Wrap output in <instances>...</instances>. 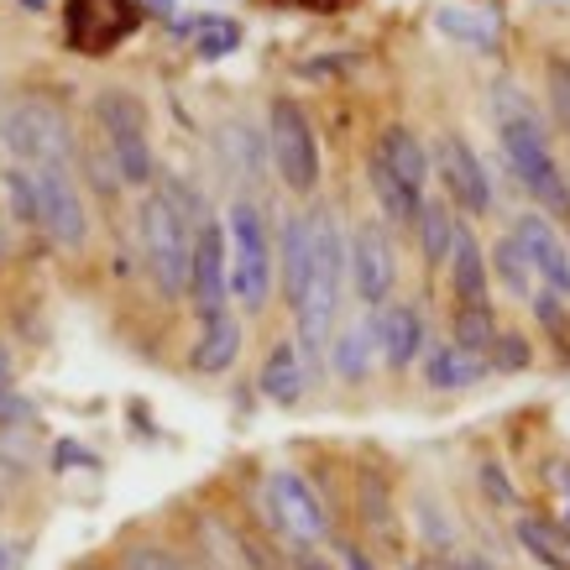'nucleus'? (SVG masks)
I'll return each mask as SVG.
<instances>
[{
	"instance_id": "nucleus-1",
	"label": "nucleus",
	"mask_w": 570,
	"mask_h": 570,
	"mask_svg": "<svg viewBox=\"0 0 570 570\" xmlns=\"http://www.w3.org/2000/svg\"><path fill=\"white\" fill-rule=\"evenodd\" d=\"M184 184H168L141 199L137 230H141V262L153 273L157 294L163 298H184L189 294V257H194V230H189V209H184Z\"/></svg>"
},
{
	"instance_id": "nucleus-2",
	"label": "nucleus",
	"mask_w": 570,
	"mask_h": 570,
	"mask_svg": "<svg viewBox=\"0 0 570 570\" xmlns=\"http://www.w3.org/2000/svg\"><path fill=\"white\" fill-rule=\"evenodd\" d=\"M309 230H314V262H309V283L304 298L294 304L298 314V356H320L341 309V283H346V236L330 209H309Z\"/></svg>"
},
{
	"instance_id": "nucleus-3",
	"label": "nucleus",
	"mask_w": 570,
	"mask_h": 570,
	"mask_svg": "<svg viewBox=\"0 0 570 570\" xmlns=\"http://www.w3.org/2000/svg\"><path fill=\"white\" fill-rule=\"evenodd\" d=\"M498 141H502V157H508V174L523 184V194H529L539 209H550V215H570L566 168H560L544 126L529 116V105H523V110H502Z\"/></svg>"
},
{
	"instance_id": "nucleus-4",
	"label": "nucleus",
	"mask_w": 570,
	"mask_h": 570,
	"mask_svg": "<svg viewBox=\"0 0 570 570\" xmlns=\"http://www.w3.org/2000/svg\"><path fill=\"white\" fill-rule=\"evenodd\" d=\"M95 121H100V137L110 147V163H116V178L121 184H153L157 157H153V137H147V105L126 89H105L95 100Z\"/></svg>"
},
{
	"instance_id": "nucleus-5",
	"label": "nucleus",
	"mask_w": 570,
	"mask_h": 570,
	"mask_svg": "<svg viewBox=\"0 0 570 570\" xmlns=\"http://www.w3.org/2000/svg\"><path fill=\"white\" fill-rule=\"evenodd\" d=\"M225 246H230V294L242 298L246 309H262L267 294H273V242H267V225H262L257 205H230V230H225Z\"/></svg>"
},
{
	"instance_id": "nucleus-6",
	"label": "nucleus",
	"mask_w": 570,
	"mask_h": 570,
	"mask_svg": "<svg viewBox=\"0 0 570 570\" xmlns=\"http://www.w3.org/2000/svg\"><path fill=\"white\" fill-rule=\"evenodd\" d=\"M0 137L27 168H69L73 157V131L63 121V110L48 100H17L0 121Z\"/></svg>"
},
{
	"instance_id": "nucleus-7",
	"label": "nucleus",
	"mask_w": 570,
	"mask_h": 570,
	"mask_svg": "<svg viewBox=\"0 0 570 570\" xmlns=\"http://www.w3.org/2000/svg\"><path fill=\"white\" fill-rule=\"evenodd\" d=\"M267 153H273V168L283 178V189L294 194H314L320 184V141H314V126L304 116L298 100H273L267 110Z\"/></svg>"
},
{
	"instance_id": "nucleus-8",
	"label": "nucleus",
	"mask_w": 570,
	"mask_h": 570,
	"mask_svg": "<svg viewBox=\"0 0 570 570\" xmlns=\"http://www.w3.org/2000/svg\"><path fill=\"white\" fill-rule=\"evenodd\" d=\"M32 189H37V225L48 230V242H58L63 252L85 246L89 209L79 199V184L69 178V168H32Z\"/></svg>"
},
{
	"instance_id": "nucleus-9",
	"label": "nucleus",
	"mask_w": 570,
	"mask_h": 570,
	"mask_svg": "<svg viewBox=\"0 0 570 570\" xmlns=\"http://www.w3.org/2000/svg\"><path fill=\"white\" fill-rule=\"evenodd\" d=\"M346 273H351V283H356V298H362L366 309H382V304L393 298L397 257H393V236H387L377 220H366V225L351 230Z\"/></svg>"
},
{
	"instance_id": "nucleus-10",
	"label": "nucleus",
	"mask_w": 570,
	"mask_h": 570,
	"mask_svg": "<svg viewBox=\"0 0 570 570\" xmlns=\"http://www.w3.org/2000/svg\"><path fill=\"white\" fill-rule=\"evenodd\" d=\"M430 168H440L445 199H450L455 209H466V215H487V209H492V184H487L482 157H476V147H471L466 137L445 131V137L434 141Z\"/></svg>"
},
{
	"instance_id": "nucleus-11",
	"label": "nucleus",
	"mask_w": 570,
	"mask_h": 570,
	"mask_svg": "<svg viewBox=\"0 0 570 570\" xmlns=\"http://www.w3.org/2000/svg\"><path fill=\"white\" fill-rule=\"evenodd\" d=\"M267 513H273L277 529L288 539H298V544H314V539L330 534L325 502L314 498V487L304 482L298 471H273V476H267Z\"/></svg>"
},
{
	"instance_id": "nucleus-12",
	"label": "nucleus",
	"mask_w": 570,
	"mask_h": 570,
	"mask_svg": "<svg viewBox=\"0 0 570 570\" xmlns=\"http://www.w3.org/2000/svg\"><path fill=\"white\" fill-rule=\"evenodd\" d=\"M230 283H225V225L205 220L194 230V257H189V304L199 309V320L215 309H225Z\"/></svg>"
},
{
	"instance_id": "nucleus-13",
	"label": "nucleus",
	"mask_w": 570,
	"mask_h": 570,
	"mask_svg": "<svg viewBox=\"0 0 570 570\" xmlns=\"http://www.w3.org/2000/svg\"><path fill=\"white\" fill-rule=\"evenodd\" d=\"M513 236H519V246L529 252V262H534V273L550 283L554 294H570V242H566V236H560V230H554L539 209L519 215Z\"/></svg>"
},
{
	"instance_id": "nucleus-14",
	"label": "nucleus",
	"mask_w": 570,
	"mask_h": 570,
	"mask_svg": "<svg viewBox=\"0 0 570 570\" xmlns=\"http://www.w3.org/2000/svg\"><path fill=\"white\" fill-rule=\"evenodd\" d=\"M372 335H377V351L382 362L393 366V372H403V366L419 362V351H424V320H419L414 304H382L377 320H372Z\"/></svg>"
},
{
	"instance_id": "nucleus-15",
	"label": "nucleus",
	"mask_w": 570,
	"mask_h": 570,
	"mask_svg": "<svg viewBox=\"0 0 570 570\" xmlns=\"http://www.w3.org/2000/svg\"><path fill=\"white\" fill-rule=\"evenodd\" d=\"M236 356H242V320L225 314V309L205 314L199 341H194V351H189V366L199 372V377H220V372L236 366Z\"/></svg>"
},
{
	"instance_id": "nucleus-16",
	"label": "nucleus",
	"mask_w": 570,
	"mask_h": 570,
	"mask_svg": "<svg viewBox=\"0 0 570 570\" xmlns=\"http://www.w3.org/2000/svg\"><path fill=\"white\" fill-rule=\"evenodd\" d=\"M419 356H424V382H430L434 393H466L471 382H482L487 372H492V366H487V356H476V351H461L455 341L424 346Z\"/></svg>"
},
{
	"instance_id": "nucleus-17",
	"label": "nucleus",
	"mask_w": 570,
	"mask_h": 570,
	"mask_svg": "<svg viewBox=\"0 0 570 570\" xmlns=\"http://www.w3.org/2000/svg\"><path fill=\"white\" fill-rule=\"evenodd\" d=\"M131 17L137 11L126 0H79L73 6V37H79V48H110L131 27Z\"/></svg>"
},
{
	"instance_id": "nucleus-18",
	"label": "nucleus",
	"mask_w": 570,
	"mask_h": 570,
	"mask_svg": "<svg viewBox=\"0 0 570 570\" xmlns=\"http://www.w3.org/2000/svg\"><path fill=\"white\" fill-rule=\"evenodd\" d=\"M304 382H309V362L298 356L294 341H277L273 351H267V362H262V397H273V403H298L304 397Z\"/></svg>"
},
{
	"instance_id": "nucleus-19",
	"label": "nucleus",
	"mask_w": 570,
	"mask_h": 570,
	"mask_svg": "<svg viewBox=\"0 0 570 570\" xmlns=\"http://www.w3.org/2000/svg\"><path fill=\"white\" fill-rule=\"evenodd\" d=\"M377 157L393 168L397 178H403V184H414L419 194L430 189V174H434L430 153H424V141H419L409 126H387V131L377 137Z\"/></svg>"
},
{
	"instance_id": "nucleus-20",
	"label": "nucleus",
	"mask_w": 570,
	"mask_h": 570,
	"mask_svg": "<svg viewBox=\"0 0 570 570\" xmlns=\"http://www.w3.org/2000/svg\"><path fill=\"white\" fill-rule=\"evenodd\" d=\"M450 283H455V298L461 304H487V257H482V242L471 230H455V246H450Z\"/></svg>"
},
{
	"instance_id": "nucleus-21",
	"label": "nucleus",
	"mask_w": 570,
	"mask_h": 570,
	"mask_svg": "<svg viewBox=\"0 0 570 570\" xmlns=\"http://www.w3.org/2000/svg\"><path fill=\"white\" fill-rule=\"evenodd\" d=\"M309 262H314L309 215H288V220H283V288H288V304H298V298H304Z\"/></svg>"
},
{
	"instance_id": "nucleus-22",
	"label": "nucleus",
	"mask_w": 570,
	"mask_h": 570,
	"mask_svg": "<svg viewBox=\"0 0 570 570\" xmlns=\"http://www.w3.org/2000/svg\"><path fill=\"white\" fill-rule=\"evenodd\" d=\"M372 362H377V335H372V325H346L330 341V366H335L341 382H366L372 377Z\"/></svg>"
},
{
	"instance_id": "nucleus-23",
	"label": "nucleus",
	"mask_w": 570,
	"mask_h": 570,
	"mask_svg": "<svg viewBox=\"0 0 570 570\" xmlns=\"http://www.w3.org/2000/svg\"><path fill=\"white\" fill-rule=\"evenodd\" d=\"M513 534H519V544H523L529 554H534L539 566H550V570H570V529H566V523L539 519V513H523Z\"/></svg>"
},
{
	"instance_id": "nucleus-24",
	"label": "nucleus",
	"mask_w": 570,
	"mask_h": 570,
	"mask_svg": "<svg viewBox=\"0 0 570 570\" xmlns=\"http://www.w3.org/2000/svg\"><path fill=\"white\" fill-rule=\"evenodd\" d=\"M414 225H419V252H424V262L430 267H440V262L450 257V246H455V205L450 199H430L424 194V205H419V215H414Z\"/></svg>"
},
{
	"instance_id": "nucleus-25",
	"label": "nucleus",
	"mask_w": 570,
	"mask_h": 570,
	"mask_svg": "<svg viewBox=\"0 0 570 570\" xmlns=\"http://www.w3.org/2000/svg\"><path fill=\"white\" fill-rule=\"evenodd\" d=\"M366 178H372V194H377V205H382V215H387V220L414 225L419 205H424V194H419L414 184H403V178H397L377 153H372V163H366Z\"/></svg>"
},
{
	"instance_id": "nucleus-26",
	"label": "nucleus",
	"mask_w": 570,
	"mask_h": 570,
	"mask_svg": "<svg viewBox=\"0 0 570 570\" xmlns=\"http://www.w3.org/2000/svg\"><path fill=\"white\" fill-rule=\"evenodd\" d=\"M487 273H498V283L513 298H529V294H534V262H529V252L519 246V236H502V242L492 246Z\"/></svg>"
},
{
	"instance_id": "nucleus-27",
	"label": "nucleus",
	"mask_w": 570,
	"mask_h": 570,
	"mask_svg": "<svg viewBox=\"0 0 570 570\" xmlns=\"http://www.w3.org/2000/svg\"><path fill=\"white\" fill-rule=\"evenodd\" d=\"M440 37L450 42H466V48H492L498 42V21L482 17V11H466V6H445L440 17H434Z\"/></svg>"
},
{
	"instance_id": "nucleus-28",
	"label": "nucleus",
	"mask_w": 570,
	"mask_h": 570,
	"mask_svg": "<svg viewBox=\"0 0 570 570\" xmlns=\"http://www.w3.org/2000/svg\"><path fill=\"white\" fill-rule=\"evenodd\" d=\"M450 335H455V346H461V351H476V356H487L492 335H498V325H492V309H487V304H461V309H455V325H450Z\"/></svg>"
},
{
	"instance_id": "nucleus-29",
	"label": "nucleus",
	"mask_w": 570,
	"mask_h": 570,
	"mask_svg": "<svg viewBox=\"0 0 570 570\" xmlns=\"http://www.w3.org/2000/svg\"><path fill=\"white\" fill-rule=\"evenodd\" d=\"M0 194H6V209H11L17 220L37 225V189H32V168H27V163L0 174Z\"/></svg>"
},
{
	"instance_id": "nucleus-30",
	"label": "nucleus",
	"mask_w": 570,
	"mask_h": 570,
	"mask_svg": "<svg viewBox=\"0 0 570 570\" xmlns=\"http://www.w3.org/2000/svg\"><path fill=\"white\" fill-rule=\"evenodd\" d=\"M476 482H482L492 508H519V487H513V476L502 471V461H476Z\"/></svg>"
},
{
	"instance_id": "nucleus-31",
	"label": "nucleus",
	"mask_w": 570,
	"mask_h": 570,
	"mask_svg": "<svg viewBox=\"0 0 570 570\" xmlns=\"http://www.w3.org/2000/svg\"><path fill=\"white\" fill-rule=\"evenodd\" d=\"M487 351H492V356H487V366H492V372H523V366H529V346H523V335L498 330Z\"/></svg>"
},
{
	"instance_id": "nucleus-32",
	"label": "nucleus",
	"mask_w": 570,
	"mask_h": 570,
	"mask_svg": "<svg viewBox=\"0 0 570 570\" xmlns=\"http://www.w3.org/2000/svg\"><path fill=\"white\" fill-rule=\"evenodd\" d=\"M529 304H534V320H539V325L550 330L554 341H566V294L544 288V294H529Z\"/></svg>"
},
{
	"instance_id": "nucleus-33",
	"label": "nucleus",
	"mask_w": 570,
	"mask_h": 570,
	"mask_svg": "<svg viewBox=\"0 0 570 570\" xmlns=\"http://www.w3.org/2000/svg\"><path fill=\"white\" fill-rule=\"evenodd\" d=\"M121 570H189L178 554L157 550V544H131V550L121 554Z\"/></svg>"
},
{
	"instance_id": "nucleus-34",
	"label": "nucleus",
	"mask_w": 570,
	"mask_h": 570,
	"mask_svg": "<svg viewBox=\"0 0 570 570\" xmlns=\"http://www.w3.org/2000/svg\"><path fill=\"white\" fill-rule=\"evenodd\" d=\"M550 105H554V121L570 131V63L566 58H550Z\"/></svg>"
},
{
	"instance_id": "nucleus-35",
	"label": "nucleus",
	"mask_w": 570,
	"mask_h": 570,
	"mask_svg": "<svg viewBox=\"0 0 570 570\" xmlns=\"http://www.w3.org/2000/svg\"><path fill=\"white\" fill-rule=\"evenodd\" d=\"M32 424H37V409L17 387H6V393H0V430H32Z\"/></svg>"
},
{
	"instance_id": "nucleus-36",
	"label": "nucleus",
	"mask_w": 570,
	"mask_h": 570,
	"mask_svg": "<svg viewBox=\"0 0 570 570\" xmlns=\"http://www.w3.org/2000/svg\"><path fill=\"white\" fill-rule=\"evenodd\" d=\"M236 21H209L205 27V42H199V52H205V58H225V52L236 48Z\"/></svg>"
},
{
	"instance_id": "nucleus-37",
	"label": "nucleus",
	"mask_w": 570,
	"mask_h": 570,
	"mask_svg": "<svg viewBox=\"0 0 570 570\" xmlns=\"http://www.w3.org/2000/svg\"><path fill=\"white\" fill-rule=\"evenodd\" d=\"M455 570H502L498 560H487V554H461V560H455Z\"/></svg>"
},
{
	"instance_id": "nucleus-38",
	"label": "nucleus",
	"mask_w": 570,
	"mask_h": 570,
	"mask_svg": "<svg viewBox=\"0 0 570 570\" xmlns=\"http://www.w3.org/2000/svg\"><path fill=\"white\" fill-rule=\"evenodd\" d=\"M341 560H346V570H372V560H366L356 544H346V550H341Z\"/></svg>"
},
{
	"instance_id": "nucleus-39",
	"label": "nucleus",
	"mask_w": 570,
	"mask_h": 570,
	"mask_svg": "<svg viewBox=\"0 0 570 570\" xmlns=\"http://www.w3.org/2000/svg\"><path fill=\"white\" fill-rule=\"evenodd\" d=\"M11 387V356H6V346H0V393Z\"/></svg>"
},
{
	"instance_id": "nucleus-40",
	"label": "nucleus",
	"mask_w": 570,
	"mask_h": 570,
	"mask_svg": "<svg viewBox=\"0 0 570 570\" xmlns=\"http://www.w3.org/2000/svg\"><path fill=\"white\" fill-rule=\"evenodd\" d=\"M298 570H330L325 560H314V554H304V560H298Z\"/></svg>"
},
{
	"instance_id": "nucleus-41",
	"label": "nucleus",
	"mask_w": 570,
	"mask_h": 570,
	"mask_svg": "<svg viewBox=\"0 0 570 570\" xmlns=\"http://www.w3.org/2000/svg\"><path fill=\"white\" fill-rule=\"evenodd\" d=\"M0 570H11V554H6V544H0Z\"/></svg>"
},
{
	"instance_id": "nucleus-42",
	"label": "nucleus",
	"mask_w": 570,
	"mask_h": 570,
	"mask_svg": "<svg viewBox=\"0 0 570 570\" xmlns=\"http://www.w3.org/2000/svg\"><path fill=\"white\" fill-rule=\"evenodd\" d=\"M566 298H570V294H566Z\"/></svg>"
}]
</instances>
